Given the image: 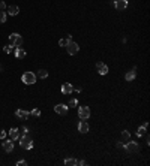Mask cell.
Instances as JSON below:
<instances>
[{
    "label": "cell",
    "instance_id": "obj_17",
    "mask_svg": "<svg viewBox=\"0 0 150 166\" xmlns=\"http://www.w3.org/2000/svg\"><path fill=\"white\" fill-rule=\"evenodd\" d=\"M14 51H15V57L17 58H24L26 57V51L23 48H15Z\"/></svg>",
    "mask_w": 150,
    "mask_h": 166
},
{
    "label": "cell",
    "instance_id": "obj_30",
    "mask_svg": "<svg viewBox=\"0 0 150 166\" xmlns=\"http://www.w3.org/2000/svg\"><path fill=\"white\" fill-rule=\"evenodd\" d=\"M23 133L27 135V133H29V127H23Z\"/></svg>",
    "mask_w": 150,
    "mask_h": 166
},
{
    "label": "cell",
    "instance_id": "obj_3",
    "mask_svg": "<svg viewBox=\"0 0 150 166\" xmlns=\"http://www.w3.org/2000/svg\"><path fill=\"white\" fill-rule=\"evenodd\" d=\"M125 151H128V153H138V151H140L138 142H135V141H128V142L125 144Z\"/></svg>",
    "mask_w": 150,
    "mask_h": 166
},
{
    "label": "cell",
    "instance_id": "obj_19",
    "mask_svg": "<svg viewBox=\"0 0 150 166\" xmlns=\"http://www.w3.org/2000/svg\"><path fill=\"white\" fill-rule=\"evenodd\" d=\"M71 41H72V36H68V37H65V39H60V41H59V45H60V46H66Z\"/></svg>",
    "mask_w": 150,
    "mask_h": 166
},
{
    "label": "cell",
    "instance_id": "obj_11",
    "mask_svg": "<svg viewBox=\"0 0 150 166\" xmlns=\"http://www.w3.org/2000/svg\"><path fill=\"white\" fill-rule=\"evenodd\" d=\"M3 150L6 151V153H11L12 150H14V141L12 139H6V141H3Z\"/></svg>",
    "mask_w": 150,
    "mask_h": 166
},
{
    "label": "cell",
    "instance_id": "obj_20",
    "mask_svg": "<svg viewBox=\"0 0 150 166\" xmlns=\"http://www.w3.org/2000/svg\"><path fill=\"white\" fill-rule=\"evenodd\" d=\"M36 76H38V78H41V79H45V78L48 76V72L45 70V69H39V70H38V75H36Z\"/></svg>",
    "mask_w": 150,
    "mask_h": 166
},
{
    "label": "cell",
    "instance_id": "obj_2",
    "mask_svg": "<svg viewBox=\"0 0 150 166\" xmlns=\"http://www.w3.org/2000/svg\"><path fill=\"white\" fill-rule=\"evenodd\" d=\"M21 81L26 84V85H32L36 82V75L33 72H24L23 76H21Z\"/></svg>",
    "mask_w": 150,
    "mask_h": 166
},
{
    "label": "cell",
    "instance_id": "obj_26",
    "mask_svg": "<svg viewBox=\"0 0 150 166\" xmlns=\"http://www.w3.org/2000/svg\"><path fill=\"white\" fill-rule=\"evenodd\" d=\"M30 114H32V115H35V117H39V115H41V111H39L38 108H35V109H32V111H30Z\"/></svg>",
    "mask_w": 150,
    "mask_h": 166
},
{
    "label": "cell",
    "instance_id": "obj_9",
    "mask_svg": "<svg viewBox=\"0 0 150 166\" xmlns=\"http://www.w3.org/2000/svg\"><path fill=\"white\" fill-rule=\"evenodd\" d=\"M114 8L117 11H125L128 8V0H116V2H114Z\"/></svg>",
    "mask_w": 150,
    "mask_h": 166
},
{
    "label": "cell",
    "instance_id": "obj_13",
    "mask_svg": "<svg viewBox=\"0 0 150 166\" xmlns=\"http://www.w3.org/2000/svg\"><path fill=\"white\" fill-rule=\"evenodd\" d=\"M78 132H81V133H87L89 132V123L86 120L80 121V124H78Z\"/></svg>",
    "mask_w": 150,
    "mask_h": 166
},
{
    "label": "cell",
    "instance_id": "obj_21",
    "mask_svg": "<svg viewBox=\"0 0 150 166\" xmlns=\"http://www.w3.org/2000/svg\"><path fill=\"white\" fill-rule=\"evenodd\" d=\"M65 165H66V166H75V165H78V160H75V159H71V157H68L66 160H65Z\"/></svg>",
    "mask_w": 150,
    "mask_h": 166
},
{
    "label": "cell",
    "instance_id": "obj_16",
    "mask_svg": "<svg viewBox=\"0 0 150 166\" xmlns=\"http://www.w3.org/2000/svg\"><path fill=\"white\" fill-rule=\"evenodd\" d=\"M135 70H137V68H132V70L126 72V75H125V79H126V81H132V79L135 78Z\"/></svg>",
    "mask_w": 150,
    "mask_h": 166
},
{
    "label": "cell",
    "instance_id": "obj_4",
    "mask_svg": "<svg viewBox=\"0 0 150 166\" xmlns=\"http://www.w3.org/2000/svg\"><path fill=\"white\" fill-rule=\"evenodd\" d=\"M9 44L14 45V46H21V44H23L21 35H18V33H12V35H9Z\"/></svg>",
    "mask_w": 150,
    "mask_h": 166
},
{
    "label": "cell",
    "instance_id": "obj_8",
    "mask_svg": "<svg viewBox=\"0 0 150 166\" xmlns=\"http://www.w3.org/2000/svg\"><path fill=\"white\" fill-rule=\"evenodd\" d=\"M96 70H98V74H99V75H107L108 74V66L105 63L99 62V63H96Z\"/></svg>",
    "mask_w": 150,
    "mask_h": 166
},
{
    "label": "cell",
    "instance_id": "obj_15",
    "mask_svg": "<svg viewBox=\"0 0 150 166\" xmlns=\"http://www.w3.org/2000/svg\"><path fill=\"white\" fill-rule=\"evenodd\" d=\"M129 138H131L129 132H128V130H123V132H122V136H120V142H122V144H126V142L129 141Z\"/></svg>",
    "mask_w": 150,
    "mask_h": 166
},
{
    "label": "cell",
    "instance_id": "obj_14",
    "mask_svg": "<svg viewBox=\"0 0 150 166\" xmlns=\"http://www.w3.org/2000/svg\"><path fill=\"white\" fill-rule=\"evenodd\" d=\"M9 136H11L12 141H17V139L20 138V130H18L17 127H12V129L9 130Z\"/></svg>",
    "mask_w": 150,
    "mask_h": 166
},
{
    "label": "cell",
    "instance_id": "obj_27",
    "mask_svg": "<svg viewBox=\"0 0 150 166\" xmlns=\"http://www.w3.org/2000/svg\"><path fill=\"white\" fill-rule=\"evenodd\" d=\"M26 165H27V162H26V160H18L17 162V166H26Z\"/></svg>",
    "mask_w": 150,
    "mask_h": 166
},
{
    "label": "cell",
    "instance_id": "obj_28",
    "mask_svg": "<svg viewBox=\"0 0 150 166\" xmlns=\"http://www.w3.org/2000/svg\"><path fill=\"white\" fill-rule=\"evenodd\" d=\"M5 136H6V132L5 130H0V139H5Z\"/></svg>",
    "mask_w": 150,
    "mask_h": 166
},
{
    "label": "cell",
    "instance_id": "obj_1",
    "mask_svg": "<svg viewBox=\"0 0 150 166\" xmlns=\"http://www.w3.org/2000/svg\"><path fill=\"white\" fill-rule=\"evenodd\" d=\"M20 139V145H21V148L24 150H32L33 148V141L30 139L29 135H23L21 138H18Z\"/></svg>",
    "mask_w": 150,
    "mask_h": 166
},
{
    "label": "cell",
    "instance_id": "obj_22",
    "mask_svg": "<svg viewBox=\"0 0 150 166\" xmlns=\"http://www.w3.org/2000/svg\"><path fill=\"white\" fill-rule=\"evenodd\" d=\"M146 130H147V127H146V126H140V127H138V130H137V135H138V136H143V135L146 133Z\"/></svg>",
    "mask_w": 150,
    "mask_h": 166
},
{
    "label": "cell",
    "instance_id": "obj_7",
    "mask_svg": "<svg viewBox=\"0 0 150 166\" xmlns=\"http://www.w3.org/2000/svg\"><path fill=\"white\" fill-rule=\"evenodd\" d=\"M66 50H68V52H69V56H75L77 52H78V50H80V46H78L77 42H72V41H71V42L66 45Z\"/></svg>",
    "mask_w": 150,
    "mask_h": 166
},
{
    "label": "cell",
    "instance_id": "obj_23",
    "mask_svg": "<svg viewBox=\"0 0 150 166\" xmlns=\"http://www.w3.org/2000/svg\"><path fill=\"white\" fill-rule=\"evenodd\" d=\"M3 51H5V54H11V52L14 51V45H11V44L6 45L5 48H3Z\"/></svg>",
    "mask_w": 150,
    "mask_h": 166
},
{
    "label": "cell",
    "instance_id": "obj_32",
    "mask_svg": "<svg viewBox=\"0 0 150 166\" xmlns=\"http://www.w3.org/2000/svg\"><path fill=\"white\" fill-rule=\"evenodd\" d=\"M3 70V64H0V72H2Z\"/></svg>",
    "mask_w": 150,
    "mask_h": 166
},
{
    "label": "cell",
    "instance_id": "obj_18",
    "mask_svg": "<svg viewBox=\"0 0 150 166\" xmlns=\"http://www.w3.org/2000/svg\"><path fill=\"white\" fill-rule=\"evenodd\" d=\"M8 12H9V15H12V17H15L17 14H18V12H20V9H18V6H9V8H8Z\"/></svg>",
    "mask_w": 150,
    "mask_h": 166
},
{
    "label": "cell",
    "instance_id": "obj_29",
    "mask_svg": "<svg viewBox=\"0 0 150 166\" xmlns=\"http://www.w3.org/2000/svg\"><path fill=\"white\" fill-rule=\"evenodd\" d=\"M0 9H2V11L6 9V3H5V2H0Z\"/></svg>",
    "mask_w": 150,
    "mask_h": 166
},
{
    "label": "cell",
    "instance_id": "obj_12",
    "mask_svg": "<svg viewBox=\"0 0 150 166\" xmlns=\"http://www.w3.org/2000/svg\"><path fill=\"white\" fill-rule=\"evenodd\" d=\"M74 91V87H72V84H69V82H65L63 85H62V93L63 94H66V96H69L71 93Z\"/></svg>",
    "mask_w": 150,
    "mask_h": 166
},
{
    "label": "cell",
    "instance_id": "obj_24",
    "mask_svg": "<svg viewBox=\"0 0 150 166\" xmlns=\"http://www.w3.org/2000/svg\"><path fill=\"white\" fill-rule=\"evenodd\" d=\"M77 106H78V100L75 97L71 99V100H69V108H77Z\"/></svg>",
    "mask_w": 150,
    "mask_h": 166
},
{
    "label": "cell",
    "instance_id": "obj_5",
    "mask_svg": "<svg viewBox=\"0 0 150 166\" xmlns=\"http://www.w3.org/2000/svg\"><path fill=\"white\" fill-rule=\"evenodd\" d=\"M78 115H80L81 120H87L90 117V108L89 106H80L78 108Z\"/></svg>",
    "mask_w": 150,
    "mask_h": 166
},
{
    "label": "cell",
    "instance_id": "obj_6",
    "mask_svg": "<svg viewBox=\"0 0 150 166\" xmlns=\"http://www.w3.org/2000/svg\"><path fill=\"white\" fill-rule=\"evenodd\" d=\"M68 109H69V106L65 105V103H59V105L54 106L56 114H59V115H66L68 114Z\"/></svg>",
    "mask_w": 150,
    "mask_h": 166
},
{
    "label": "cell",
    "instance_id": "obj_25",
    "mask_svg": "<svg viewBox=\"0 0 150 166\" xmlns=\"http://www.w3.org/2000/svg\"><path fill=\"white\" fill-rule=\"evenodd\" d=\"M5 21H6V12L0 11V23H5Z\"/></svg>",
    "mask_w": 150,
    "mask_h": 166
},
{
    "label": "cell",
    "instance_id": "obj_10",
    "mask_svg": "<svg viewBox=\"0 0 150 166\" xmlns=\"http://www.w3.org/2000/svg\"><path fill=\"white\" fill-rule=\"evenodd\" d=\"M29 115H30L29 111H24V109H17L15 111V117L20 118V120H27Z\"/></svg>",
    "mask_w": 150,
    "mask_h": 166
},
{
    "label": "cell",
    "instance_id": "obj_31",
    "mask_svg": "<svg viewBox=\"0 0 150 166\" xmlns=\"http://www.w3.org/2000/svg\"><path fill=\"white\" fill-rule=\"evenodd\" d=\"M78 165H81V166H84V165H87V163H86V160H78Z\"/></svg>",
    "mask_w": 150,
    "mask_h": 166
}]
</instances>
